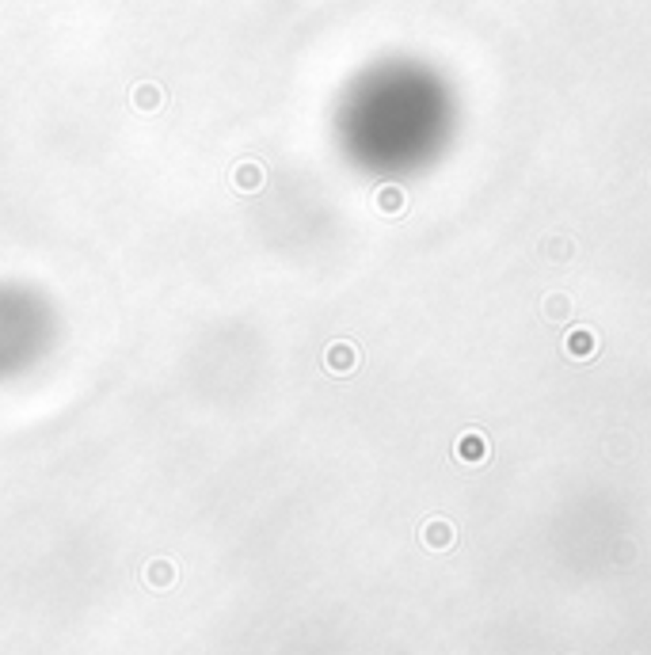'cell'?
Returning a JSON list of instances; mask_svg holds the SVG:
<instances>
[{
  "instance_id": "cell-1",
  "label": "cell",
  "mask_w": 651,
  "mask_h": 655,
  "mask_svg": "<svg viewBox=\"0 0 651 655\" xmlns=\"http://www.w3.org/2000/svg\"><path fill=\"white\" fill-rule=\"evenodd\" d=\"M354 141L374 168L415 172L442 157L457 130V99L427 66H385L354 99Z\"/></svg>"
}]
</instances>
